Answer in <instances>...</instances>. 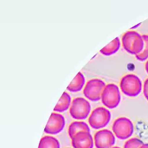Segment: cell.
<instances>
[{
	"mask_svg": "<svg viewBox=\"0 0 148 148\" xmlns=\"http://www.w3.org/2000/svg\"><path fill=\"white\" fill-rule=\"evenodd\" d=\"M122 92L130 97L138 96L142 88V81L140 78L134 74H127L123 77L120 83Z\"/></svg>",
	"mask_w": 148,
	"mask_h": 148,
	"instance_id": "2",
	"label": "cell"
},
{
	"mask_svg": "<svg viewBox=\"0 0 148 148\" xmlns=\"http://www.w3.org/2000/svg\"><path fill=\"white\" fill-rule=\"evenodd\" d=\"M111 120V113L107 108L100 107L94 109L88 119L90 126L95 130L106 127Z\"/></svg>",
	"mask_w": 148,
	"mask_h": 148,
	"instance_id": "5",
	"label": "cell"
},
{
	"mask_svg": "<svg viewBox=\"0 0 148 148\" xmlns=\"http://www.w3.org/2000/svg\"><path fill=\"white\" fill-rule=\"evenodd\" d=\"M85 84V78L81 72H78L76 77L67 87V90L71 92L80 91Z\"/></svg>",
	"mask_w": 148,
	"mask_h": 148,
	"instance_id": "12",
	"label": "cell"
},
{
	"mask_svg": "<svg viewBox=\"0 0 148 148\" xmlns=\"http://www.w3.org/2000/svg\"><path fill=\"white\" fill-rule=\"evenodd\" d=\"M38 148H60V143L55 138L46 136L41 139Z\"/></svg>",
	"mask_w": 148,
	"mask_h": 148,
	"instance_id": "15",
	"label": "cell"
},
{
	"mask_svg": "<svg viewBox=\"0 0 148 148\" xmlns=\"http://www.w3.org/2000/svg\"><path fill=\"white\" fill-rule=\"evenodd\" d=\"M71 105V98L70 95L66 92H64L61 96L59 101L54 108L56 112H64L66 111Z\"/></svg>",
	"mask_w": 148,
	"mask_h": 148,
	"instance_id": "13",
	"label": "cell"
},
{
	"mask_svg": "<svg viewBox=\"0 0 148 148\" xmlns=\"http://www.w3.org/2000/svg\"><path fill=\"white\" fill-rule=\"evenodd\" d=\"M101 102L107 108H116L120 103L121 95L117 85L114 84H107L101 94Z\"/></svg>",
	"mask_w": 148,
	"mask_h": 148,
	"instance_id": "3",
	"label": "cell"
},
{
	"mask_svg": "<svg viewBox=\"0 0 148 148\" xmlns=\"http://www.w3.org/2000/svg\"><path fill=\"white\" fill-rule=\"evenodd\" d=\"M122 45L125 50L131 55L140 53L144 48V40L142 36L134 31H129L122 37Z\"/></svg>",
	"mask_w": 148,
	"mask_h": 148,
	"instance_id": "1",
	"label": "cell"
},
{
	"mask_svg": "<svg viewBox=\"0 0 148 148\" xmlns=\"http://www.w3.org/2000/svg\"><path fill=\"white\" fill-rule=\"evenodd\" d=\"M106 86L100 79H92L86 84L83 90L84 96L90 101L96 102L101 100L102 92Z\"/></svg>",
	"mask_w": 148,
	"mask_h": 148,
	"instance_id": "6",
	"label": "cell"
},
{
	"mask_svg": "<svg viewBox=\"0 0 148 148\" xmlns=\"http://www.w3.org/2000/svg\"><path fill=\"white\" fill-rule=\"evenodd\" d=\"M111 148H120V147H119L118 146H116V147H111Z\"/></svg>",
	"mask_w": 148,
	"mask_h": 148,
	"instance_id": "21",
	"label": "cell"
},
{
	"mask_svg": "<svg viewBox=\"0 0 148 148\" xmlns=\"http://www.w3.org/2000/svg\"><path fill=\"white\" fill-rule=\"evenodd\" d=\"M81 132H90L88 125L84 121H73L68 128V134L69 137L72 139L77 133Z\"/></svg>",
	"mask_w": 148,
	"mask_h": 148,
	"instance_id": "11",
	"label": "cell"
},
{
	"mask_svg": "<svg viewBox=\"0 0 148 148\" xmlns=\"http://www.w3.org/2000/svg\"><path fill=\"white\" fill-rule=\"evenodd\" d=\"M145 69H146V71L147 72V73H148V60L146 62V63L145 64Z\"/></svg>",
	"mask_w": 148,
	"mask_h": 148,
	"instance_id": "20",
	"label": "cell"
},
{
	"mask_svg": "<svg viewBox=\"0 0 148 148\" xmlns=\"http://www.w3.org/2000/svg\"><path fill=\"white\" fill-rule=\"evenodd\" d=\"M65 120L64 117L58 113H52L49 118L44 132L47 134H57L65 127Z\"/></svg>",
	"mask_w": 148,
	"mask_h": 148,
	"instance_id": "9",
	"label": "cell"
},
{
	"mask_svg": "<svg viewBox=\"0 0 148 148\" xmlns=\"http://www.w3.org/2000/svg\"><path fill=\"white\" fill-rule=\"evenodd\" d=\"M73 148H93L94 141L90 132H81L71 139Z\"/></svg>",
	"mask_w": 148,
	"mask_h": 148,
	"instance_id": "10",
	"label": "cell"
},
{
	"mask_svg": "<svg viewBox=\"0 0 148 148\" xmlns=\"http://www.w3.org/2000/svg\"><path fill=\"white\" fill-rule=\"evenodd\" d=\"M94 143L97 148H111L115 143L114 134L107 129L98 131L94 135Z\"/></svg>",
	"mask_w": 148,
	"mask_h": 148,
	"instance_id": "8",
	"label": "cell"
},
{
	"mask_svg": "<svg viewBox=\"0 0 148 148\" xmlns=\"http://www.w3.org/2000/svg\"><path fill=\"white\" fill-rule=\"evenodd\" d=\"M142 38L144 40V48L142 52L136 55V58L140 61H145L148 58V35H142Z\"/></svg>",
	"mask_w": 148,
	"mask_h": 148,
	"instance_id": "16",
	"label": "cell"
},
{
	"mask_svg": "<svg viewBox=\"0 0 148 148\" xmlns=\"http://www.w3.org/2000/svg\"><path fill=\"white\" fill-rule=\"evenodd\" d=\"M112 130L116 136L121 140L129 139L133 133V125L132 121L126 117H120L113 124Z\"/></svg>",
	"mask_w": 148,
	"mask_h": 148,
	"instance_id": "7",
	"label": "cell"
},
{
	"mask_svg": "<svg viewBox=\"0 0 148 148\" xmlns=\"http://www.w3.org/2000/svg\"><path fill=\"white\" fill-rule=\"evenodd\" d=\"M140 148H148V143H145L140 146Z\"/></svg>",
	"mask_w": 148,
	"mask_h": 148,
	"instance_id": "19",
	"label": "cell"
},
{
	"mask_svg": "<svg viewBox=\"0 0 148 148\" xmlns=\"http://www.w3.org/2000/svg\"><path fill=\"white\" fill-rule=\"evenodd\" d=\"M144 143L138 138H132L128 140L124 145V148H140Z\"/></svg>",
	"mask_w": 148,
	"mask_h": 148,
	"instance_id": "17",
	"label": "cell"
},
{
	"mask_svg": "<svg viewBox=\"0 0 148 148\" xmlns=\"http://www.w3.org/2000/svg\"><path fill=\"white\" fill-rule=\"evenodd\" d=\"M91 112L90 103L82 97L73 99L71 103L69 113L71 117L75 120H84L87 119Z\"/></svg>",
	"mask_w": 148,
	"mask_h": 148,
	"instance_id": "4",
	"label": "cell"
},
{
	"mask_svg": "<svg viewBox=\"0 0 148 148\" xmlns=\"http://www.w3.org/2000/svg\"><path fill=\"white\" fill-rule=\"evenodd\" d=\"M143 94L148 101V78L145 81L143 86Z\"/></svg>",
	"mask_w": 148,
	"mask_h": 148,
	"instance_id": "18",
	"label": "cell"
},
{
	"mask_svg": "<svg viewBox=\"0 0 148 148\" xmlns=\"http://www.w3.org/2000/svg\"><path fill=\"white\" fill-rule=\"evenodd\" d=\"M120 47V40L119 38H116L108 45L103 47L100 51V53L106 56H110L116 53Z\"/></svg>",
	"mask_w": 148,
	"mask_h": 148,
	"instance_id": "14",
	"label": "cell"
}]
</instances>
